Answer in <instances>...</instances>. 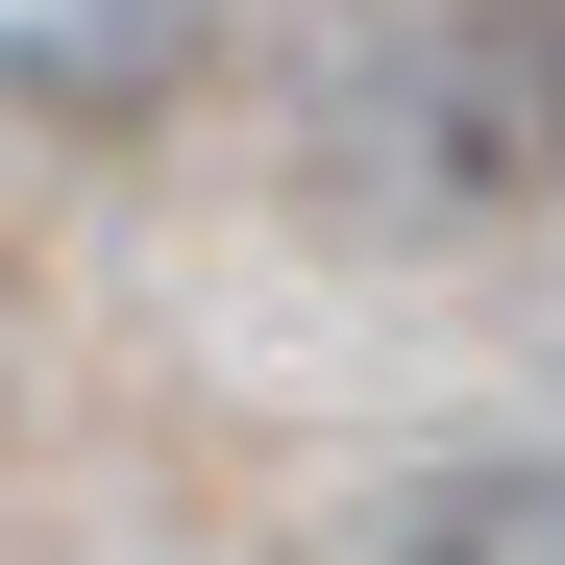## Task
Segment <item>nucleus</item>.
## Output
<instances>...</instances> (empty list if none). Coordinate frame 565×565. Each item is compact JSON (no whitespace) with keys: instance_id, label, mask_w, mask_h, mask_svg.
<instances>
[{"instance_id":"nucleus-1","label":"nucleus","mask_w":565,"mask_h":565,"mask_svg":"<svg viewBox=\"0 0 565 565\" xmlns=\"http://www.w3.org/2000/svg\"><path fill=\"white\" fill-rule=\"evenodd\" d=\"M320 198L394 246L565 222V0H369L320 50Z\"/></svg>"},{"instance_id":"nucleus-2","label":"nucleus","mask_w":565,"mask_h":565,"mask_svg":"<svg viewBox=\"0 0 565 565\" xmlns=\"http://www.w3.org/2000/svg\"><path fill=\"white\" fill-rule=\"evenodd\" d=\"M369 565H565V443H467V467H418V492L369 516Z\"/></svg>"}]
</instances>
